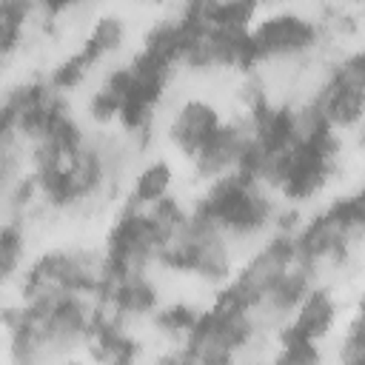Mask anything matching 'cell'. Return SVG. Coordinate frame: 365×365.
I'll return each mask as SVG.
<instances>
[{
    "label": "cell",
    "mask_w": 365,
    "mask_h": 365,
    "mask_svg": "<svg viewBox=\"0 0 365 365\" xmlns=\"http://www.w3.org/2000/svg\"><path fill=\"white\" fill-rule=\"evenodd\" d=\"M317 40V31L308 20L297 17V14H279L265 20L251 37V54H274V57H285V54H299L305 48H311V43Z\"/></svg>",
    "instance_id": "6da1fadb"
},
{
    "label": "cell",
    "mask_w": 365,
    "mask_h": 365,
    "mask_svg": "<svg viewBox=\"0 0 365 365\" xmlns=\"http://www.w3.org/2000/svg\"><path fill=\"white\" fill-rule=\"evenodd\" d=\"M168 185H171V168H168V163L157 160V163L145 165L137 174V180H134V200L140 205H154V202H160L168 194Z\"/></svg>",
    "instance_id": "277c9868"
},
{
    "label": "cell",
    "mask_w": 365,
    "mask_h": 365,
    "mask_svg": "<svg viewBox=\"0 0 365 365\" xmlns=\"http://www.w3.org/2000/svg\"><path fill=\"white\" fill-rule=\"evenodd\" d=\"M197 314L191 311V308H182V305H174V308H168L165 314H160V328H165V331H171V334H177V336H188L191 334V328L197 325Z\"/></svg>",
    "instance_id": "8992f818"
},
{
    "label": "cell",
    "mask_w": 365,
    "mask_h": 365,
    "mask_svg": "<svg viewBox=\"0 0 365 365\" xmlns=\"http://www.w3.org/2000/svg\"><path fill=\"white\" fill-rule=\"evenodd\" d=\"M20 251H23L20 231H17L14 225L0 228V277H6L9 271L17 268V262H20Z\"/></svg>",
    "instance_id": "5b68a950"
},
{
    "label": "cell",
    "mask_w": 365,
    "mask_h": 365,
    "mask_svg": "<svg viewBox=\"0 0 365 365\" xmlns=\"http://www.w3.org/2000/svg\"><path fill=\"white\" fill-rule=\"evenodd\" d=\"M220 114L214 111V106L202 103V100H188L171 120L168 125V137L171 143L188 154V157H197V151L220 131Z\"/></svg>",
    "instance_id": "7a4b0ae2"
},
{
    "label": "cell",
    "mask_w": 365,
    "mask_h": 365,
    "mask_svg": "<svg viewBox=\"0 0 365 365\" xmlns=\"http://www.w3.org/2000/svg\"><path fill=\"white\" fill-rule=\"evenodd\" d=\"M334 299L325 291H305V297L294 308V319L288 331L282 334V342L288 339H302V342H317L334 322Z\"/></svg>",
    "instance_id": "3957f363"
}]
</instances>
